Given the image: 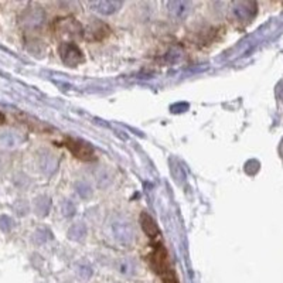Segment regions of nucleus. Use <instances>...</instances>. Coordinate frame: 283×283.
<instances>
[{"mask_svg":"<svg viewBox=\"0 0 283 283\" xmlns=\"http://www.w3.org/2000/svg\"><path fill=\"white\" fill-rule=\"evenodd\" d=\"M0 122H3V115L0 113Z\"/></svg>","mask_w":283,"mask_h":283,"instance_id":"obj_11","label":"nucleus"},{"mask_svg":"<svg viewBox=\"0 0 283 283\" xmlns=\"http://www.w3.org/2000/svg\"><path fill=\"white\" fill-rule=\"evenodd\" d=\"M167 7H169V10L173 16L183 17V16H186L188 9L191 7V3H188V2H170V3H167Z\"/></svg>","mask_w":283,"mask_h":283,"instance_id":"obj_5","label":"nucleus"},{"mask_svg":"<svg viewBox=\"0 0 283 283\" xmlns=\"http://www.w3.org/2000/svg\"><path fill=\"white\" fill-rule=\"evenodd\" d=\"M0 143L6 147H12V146L16 145V140H14V135L10 133V132H5L0 135Z\"/></svg>","mask_w":283,"mask_h":283,"instance_id":"obj_9","label":"nucleus"},{"mask_svg":"<svg viewBox=\"0 0 283 283\" xmlns=\"http://www.w3.org/2000/svg\"><path fill=\"white\" fill-rule=\"evenodd\" d=\"M140 224H142V228L145 231L146 234L149 235L150 238H154L156 235H159V228L154 224L152 218L147 214H142V220H140Z\"/></svg>","mask_w":283,"mask_h":283,"instance_id":"obj_7","label":"nucleus"},{"mask_svg":"<svg viewBox=\"0 0 283 283\" xmlns=\"http://www.w3.org/2000/svg\"><path fill=\"white\" fill-rule=\"evenodd\" d=\"M60 54H61L62 61L68 65H76L83 61V53L76 47L75 44H62L60 47Z\"/></svg>","mask_w":283,"mask_h":283,"instance_id":"obj_3","label":"nucleus"},{"mask_svg":"<svg viewBox=\"0 0 283 283\" xmlns=\"http://www.w3.org/2000/svg\"><path fill=\"white\" fill-rule=\"evenodd\" d=\"M92 9L101 14H113L122 7V2H115V0H102V2H95L91 5Z\"/></svg>","mask_w":283,"mask_h":283,"instance_id":"obj_4","label":"nucleus"},{"mask_svg":"<svg viewBox=\"0 0 283 283\" xmlns=\"http://www.w3.org/2000/svg\"><path fill=\"white\" fill-rule=\"evenodd\" d=\"M42 21L43 13L40 10L27 12V13H26V17H24V24H26V26H30V27H37V26H40Z\"/></svg>","mask_w":283,"mask_h":283,"instance_id":"obj_8","label":"nucleus"},{"mask_svg":"<svg viewBox=\"0 0 283 283\" xmlns=\"http://www.w3.org/2000/svg\"><path fill=\"white\" fill-rule=\"evenodd\" d=\"M247 6H248V3H247V2H241V3H234V5H232V14H234L238 20H245V19H249V17L254 14V12H252V7L248 9V10H245V7Z\"/></svg>","mask_w":283,"mask_h":283,"instance_id":"obj_6","label":"nucleus"},{"mask_svg":"<svg viewBox=\"0 0 283 283\" xmlns=\"http://www.w3.org/2000/svg\"><path fill=\"white\" fill-rule=\"evenodd\" d=\"M65 146L68 147V150L76 159L84 160V161H90V160L95 159V153L91 149L90 146L85 145L79 140H75V139H67L65 140Z\"/></svg>","mask_w":283,"mask_h":283,"instance_id":"obj_2","label":"nucleus"},{"mask_svg":"<svg viewBox=\"0 0 283 283\" xmlns=\"http://www.w3.org/2000/svg\"><path fill=\"white\" fill-rule=\"evenodd\" d=\"M149 263L152 265L153 270L160 275V276H166V275H172V270H170V262H169V258L165 248L159 245L156 247L154 252L152 254V256L149 258Z\"/></svg>","mask_w":283,"mask_h":283,"instance_id":"obj_1","label":"nucleus"},{"mask_svg":"<svg viewBox=\"0 0 283 283\" xmlns=\"http://www.w3.org/2000/svg\"><path fill=\"white\" fill-rule=\"evenodd\" d=\"M13 220L9 218L7 215H3V217L0 218V228H2L3 231H9L10 228H13Z\"/></svg>","mask_w":283,"mask_h":283,"instance_id":"obj_10","label":"nucleus"}]
</instances>
